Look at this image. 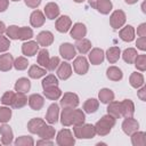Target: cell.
I'll use <instances>...</instances> for the list:
<instances>
[{
    "mask_svg": "<svg viewBox=\"0 0 146 146\" xmlns=\"http://www.w3.org/2000/svg\"><path fill=\"white\" fill-rule=\"evenodd\" d=\"M114 125H115V117L107 114L104 115L99 121H97V123L95 124V130L96 133H98L99 136H106L111 132Z\"/></svg>",
    "mask_w": 146,
    "mask_h": 146,
    "instance_id": "cell-1",
    "label": "cell"
},
{
    "mask_svg": "<svg viewBox=\"0 0 146 146\" xmlns=\"http://www.w3.org/2000/svg\"><path fill=\"white\" fill-rule=\"evenodd\" d=\"M73 130H74V136L80 139H90V138H94L96 135L95 125L92 124L82 123L79 125H74Z\"/></svg>",
    "mask_w": 146,
    "mask_h": 146,
    "instance_id": "cell-2",
    "label": "cell"
},
{
    "mask_svg": "<svg viewBox=\"0 0 146 146\" xmlns=\"http://www.w3.org/2000/svg\"><path fill=\"white\" fill-rule=\"evenodd\" d=\"M56 141L59 146H73L75 143V139L68 129H63L57 133Z\"/></svg>",
    "mask_w": 146,
    "mask_h": 146,
    "instance_id": "cell-3",
    "label": "cell"
},
{
    "mask_svg": "<svg viewBox=\"0 0 146 146\" xmlns=\"http://www.w3.org/2000/svg\"><path fill=\"white\" fill-rule=\"evenodd\" d=\"M79 105V97L74 92H65L60 99V106L63 108L66 107H76Z\"/></svg>",
    "mask_w": 146,
    "mask_h": 146,
    "instance_id": "cell-4",
    "label": "cell"
},
{
    "mask_svg": "<svg viewBox=\"0 0 146 146\" xmlns=\"http://www.w3.org/2000/svg\"><path fill=\"white\" fill-rule=\"evenodd\" d=\"M125 23V14L122 10H115L110 17V24L113 29L117 30Z\"/></svg>",
    "mask_w": 146,
    "mask_h": 146,
    "instance_id": "cell-5",
    "label": "cell"
},
{
    "mask_svg": "<svg viewBox=\"0 0 146 146\" xmlns=\"http://www.w3.org/2000/svg\"><path fill=\"white\" fill-rule=\"evenodd\" d=\"M138 128H139V123L132 116L125 117L124 121L122 122V130L125 135H132L138 130Z\"/></svg>",
    "mask_w": 146,
    "mask_h": 146,
    "instance_id": "cell-6",
    "label": "cell"
},
{
    "mask_svg": "<svg viewBox=\"0 0 146 146\" xmlns=\"http://www.w3.org/2000/svg\"><path fill=\"white\" fill-rule=\"evenodd\" d=\"M73 67H74V71L80 74V75H83L88 72V68H89V64H88V60L86 57L83 56H79L74 59L73 62Z\"/></svg>",
    "mask_w": 146,
    "mask_h": 146,
    "instance_id": "cell-7",
    "label": "cell"
},
{
    "mask_svg": "<svg viewBox=\"0 0 146 146\" xmlns=\"http://www.w3.org/2000/svg\"><path fill=\"white\" fill-rule=\"evenodd\" d=\"M59 54L62 55V57L66 60H70V59H73L76 55V50H75V47L71 43H63L60 44L59 47Z\"/></svg>",
    "mask_w": 146,
    "mask_h": 146,
    "instance_id": "cell-8",
    "label": "cell"
},
{
    "mask_svg": "<svg viewBox=\"0 0 146 146\" xmlns=\"http://www.w3.org/2000/svg\"><path fill=\"white\" fill-rule=\"evenodd\" d=\"M71 25H72V21H71V18H70L68 16H65V15L60 16L59 18H57L56 24H55L56 30H57L58 32H60V33H65V32H67V31L70 30Z\"/></svg>",
    "mask_w": 146,
    "mask_h": 146,
    "instance_id": "cell-9",
    "label": "cell"
},
{
    "mask_svg": "<svg viewBox=\"0 0 146 146\" xmlns=\"http://www.w3.org/2000/svg\"><path fill=\"white\" fill-rule=\"evenodd\" d=\"M120 107H121V115L124 117H130L135 113V105L130 99H124L123 102H121Z\"/></svg>",
    "mask_w": 146,
    "mask_h": 146,
    "instance_id": "cell-10",
    "label": "cell"
},
{
    "mask_svg": "<svg viewBox=\"0 0 146 146\" xmlns=\"http://www.w3.org/2000/svg\"><path fill=\"white\" fill-rule=\"evenodd\" d=\"M87 34V27L82 23H75L73 27L71 29V36L75 40L83 39V36Z\"/></svg>",
    "mask_w": 146,
    "mask_h": 146,
    "instance_id": "cell-11",
    "label": "cell"
},
{
    "mask_svg": "<svg viewBox=\"0 0 146 146\" xmlns=\"http://www.w3.org/2000/svg\"><path fill=\"white\" fill-rule=\"evenodd\" d=\"M58 116H59V107L57 104H51L48 107L47 114H46V121L49 122L50 124L56 123L58 121Z\"/></svg>",
    "mask_w": 146,
    "mask_h": 146,
    "instance_id": "cell-12",
    "label": "cell"
},
{
    "mask_svg": "<svg viewBox=\"0 0 146 146\" xmlns=\"http://www.w3.org/2000/svg\"><path fill=\"white\" fill-rule=\"evenodd\" d=\"M36 42L40 44V46H43V47H48L50 46L52 42H54V35L51 32L49 31H42L38 34L36 36Z\"/></svg>",
    "mask_w": 146,
    "mask_h": 146,
    "instance_id": "cell-13",
    "label": "cell"
},
{
    "mask_svg": "<svg viewBox=\"0 0 146 146\" xmlns=\"http://www.w3.org/2000/svg\"><path fill=\"white\" fill-rule=\"evenodd\" d=\"M27 102H29L30 107H31L32 110H34V111L41 110L42 106H43V104H44L43 97H42L41 95H39V94H33V95H31V96L29 97Z\"/></svg>",
    "mask_w": 146,
    "mask_h": 146,
    "instance_id": "cell-14",
    "label": "cell"
},
{
    "mask_svg": "<svg viewBox=\"0 0 146 146\" xmlns=\"http://www.w3.org/2000/svg\"><path fill=\"white\" fill-rule=\"evenodd\" d=\"M0 135H1V143L3 145H9L13 141V130L9 125L3 124L0 127Z\"/></svg>",
    "mask_w": 146,
    "mask_h": 146,
    "instance_id": "cell-15",
    "label": "cell"
},
{
    "mask_svg": "<svg viewBox=\"0 0 146 146\" xmlns=\"http://www.w3.org/2000/svg\"><path fill=\"white\" fill-rule=\"evenodd\" d=\"M39 50V43L36 41H27L22 44V52L26 56H34Z\"/></svg>",
    "mask_w": 146,
    "mask_h": 146,
    "instance_id": "cell-16",
    "label": "cell"
},
{
    "mask_svg": "<svg viewBox=\"0 0 146 146\" xmlns=\"http://www.w3.org/2000/svg\"><path fill=\"white\" fill-rule=\"evenodd\" d=\"M57 75L62 80H66L72 75V67L67 62L59 63L58 70H57Z\"/></svg>",
    "mask_w": 146,
    "mask_h": 146,
    "instance_id": "cell-17",
    "label": "cell"
},
{
    "mask_svg": "<svg viewBox=\"0 0 146 146\" xmlns=\"http://www.w3.org/2000/svg\"><path fill=\"white\" fill-rule=\"evenodd\" d=\"M46 125V122L42 119L35 117V119H31L27 123V129L31 133H39V131Z\"/></svg>",
    "mask_w": 146,
    "mask_h": 146,
    "instance_id": "cell-18",
    "label": "cell"
},
{
    "mask_svg": "<svg viewBox=\"0 0 146 146\" xmlns=\"http://www.w3.org/2000/svg\"><path fill=\"white\" fill-rule=\"evenodd\" d=\"M46 17L40 10H34L30 16V23L33 27H40L44 24Z\"/></svg>",
    "mask_w": 146,
    "mask_h": 146,
    "instance_id": "cell-19",
    "label": "cell"
},
{
    "mask_svg": "<svg viewBox=\"0 0 146 146\" xmlns=\"http://www.w3.org/2000/svg\"><path fill=\"white\" fill-rule=\"evenodd\" d=\"M13 65H14V58L10 54L0 55V71L7 72L13 67Z\"/></svg>",
    "mask_w": 146,
    "mask_h": 146,
    "instance_id": "cell-20",
    "label": "cell"
},
{
    "mask_svg": "<svg viewBox=\"0 0 146 146\" xmlns=\"http://www.w3.org/2000/svg\"><path fill=\"white\" fill-rule=\"evenodd\" d=\"M44 14L46 17L49 19H55L59 15V7L55 2H49L44 6Z\"/></svg>",
    "mask_w": 146,
    "mask_h": 146,
    "instance_id": "cell-21",
    "label": "cell"
},
{
    "mask_svg": "<svg viewBox=\"0 0 146 146\" xmlns=\"http://www.w3.org/2000/svg\"><path fill=\"white\" fill-rule=\"evenodd\" d=\"M104 51L103 49H99V48H94L90 54H89V60L91 64L94 65H98L100 63H103L104 60Z\"/></svg>",
    "mask_w": 146,
    "mask_h": 146,
    "instance_id": "cell-22",
    "label": "cell"
},
{
    "mask_svg": "<svg viewBox=\"0 0 146 146\" xmlns=\"http://www.w3.org/2000/svg\"><path fill=\"white\" fill-rule=\"evenodd\" d=\"M120 38L123 40V41H127V42H130L133 40L135 38V29L131 26V25H127L125 27H123L120 33H119Z\"/></svg>",
    "mask_w": 146,
    "mask_h": 146,
    "instance_id": "cell-23",
    "label": "cell"
},
{
    "mask_svg": "<svg viewBox=\"0 0 146 146\" xmlns=\"http://www.w3.org/2000/svg\"><path fill=\"white\" fill-rule=\"evenodd\" d=\"M43 95L50 99V100H56L60 97L62 95V91L60 89L57 87V86H54V87H49V88H44L43 89Z\"/></svg>",
    "mask_w": 146,
    "mask_h": 146,
    "instance_id": "cell-24",
    "label": "cell"
},
{
    "mask_svg": "<svg viewBox=\"0 0 146 146\" xmlns=\"http://www.w3.org/2000/svg\"><path fill=\"white\" fill-rule=\"evenodd\" d=\"M106 75L112 81H120L122 79V76H123V73H122V71L119 67H116V66H110L107 68V71H106Z\"/></svg>",
    "mask_w": 146,
    "mask_h": 146,
    "instance_id": "cell-25",
    "label": "cell"
},
{
    "mask_svg": "<svg viewBox=\"0 0 146 146\" xmlns=\"http://www.w3.org/2000/svg\"><path fill=\"white\" fill-rule=\"evenodd\" d=\"M31 88V82L26 78H21L15 83V90L17 92H27Z\"/></svg>",
    "mask_w": 146,
    "mask_h": 146,
    "instance_id": "cell-26",
    "label": "cell"
},
{
    "mask_svg": "<svg viewBox=\"0 0 146 146\" xmlns=\"http://www.w3.org/2000/svg\"><path fill=\"white\" fill-rule=\"evenodd\" d=\"M107 114L112 115L113 117L115 119H119L121 117V107H120V103L119 102H110L108 103V106H107Z\"/></svg>",
    "mask_w": 146,
    "mask_h": 146,
    "instance_id": "cell-27",
    "label": "cell"
},
{
    "mask_svg": "<svg viewBox=\"0 0 146 146\" xmlns=\"http://www.w3.org/2000/svg\"><path fill=\"white\" fill-rule=\"evenodd\" d=\"M131 143L133 146H145L146 145V135L143 131H136L131 135Z\"/></svg>",
    "mask_w": 146,
    "mask_h": 146,
    "instance_id": "cell-28",
    "label": "cell"
},
{
    "mask_svg": "<svg viewBox=\"0 0 146 146\" xmlns=\"http://www.w3.org/2000/svg\"><path fill=\"white\" fill-rule=\"evenodd\" d=\"M72 114H73V107L63 108V112L60 115V122L65 127L72 125Z\"/></svg>",
    "mask_w": 146,
    "mask_h": 146,
    "instance_id": "cell-29",
    "label": "cell"
},
{
    "mask_svg": "<svg viewBox=\"0 0 146 146\" xmlns=\"http://www.w3.org/2000/svg\"><path fill=\"white\" fill-rule=\"evenodd\" d=\"M98 98L99 100L103 103V104H108L110 102H112L114 99V94L111 89H107V88H104L99 91L98 94Z\"/></svg>",
    "mask_w": 146,
    "mask_h": 146,
    "instance_id": "cell-30",
    "label": "cell"
},
{
    "mask_svg": "<svg viewBox=\"0 0 146 146\" xmlns=\"http://www.w3.org/2000/svg\"><path fill=\"white\" fill-rule=\"evenodd\" d=\"M75 48L78 49V51L80 54H87L90 49H91V42L88 39H80L76 41L75 43Z\"/></svg>",
    "mask_w": 146,
    "mask_h": 146,
    "instance_id": "cell-31",
    "label": "cell"
},
{
    "mask_svg": "<svg viewBox=\"0 0 146 146\" xmlns=\"http://www.w3.org/2000/svg\"><path fill=\"white\" fill-rule=\"evenodd\" d=\"M120 55H121V51H120V48L119 47H111L107 51H106V57H107V60L112 64L116 63L120 58Z\"/></svg>",
    "mask_w": 146,
    "mask_h": 146,
    "instance_id": "cell-32",
    "label": "cell"
},
{
    "mask_svg": "<svg viewBox=\"0 0 146 146\" xmlns=\"http://www.w3.org/2000/svg\"><path fill=\"white\" fill-rule=\"evenodd\" d=\"M99 107V102L95 98H90V99H87V102L83 104V110L86 113H95Z\"/></svg>",
    "mask_w": 146,
    "mask_h": 146,
    "instance_id": "cell-33",
    "label": "cell"
},
{
    "mask_svg": "<svg viewBox=\"0 0 146 146\" xmlns=\"http://www.w3.org/2000/svg\"><path fill=\"white\" fill-rule=\"evenodd\" d=\"M46 73H47L46 68L44 67H40L38 65H32L30 67V70H29V75L32 79H39V78L46 75Z\"/></svg>",
    "mask_w": 146,
    "mask_h": 146,
    "instance_id": "cell-34",
    "label": "cell"
},
{
    "mask_svg": "<svg viewBox=\"0 0 146 146\" xmlns=\"http://www.w3.org/2000/svg\"><path fill=\"white\" fill-rule=\"evenodd\" d=\"M129 82L131 84V87L133 88H139L144 84V76L141 73H138V72H133L131 75H130V79H129Z\"/></svg>",
    "mask_w": 146,
    "mask_h": 146,
    "instance_id": "cell-35",
    "label": "cell"
},
{
    "mask_svg": "<svg viewBox=\"0 0 146 146\" xmlns=\"http://www.w3.org/2000/svg\"><path fill=\"white\" fill-rule=\"evenodd\" d=\"M27 104V97L25 96V92H17L15 94V99L13 103V107L15 108H22Z\"/></svg>",
    "mask_w": 146,
    "mask_h": 146,
    "instance_id": "cell-36",
    "label": "cell"
},
{
    "mask_svg": "<svg viewBox=\"0 0 146 146\" xmlns=\"http://www.w3.org/2000/svg\"><path fill=\"white\" fill-rule=\"evenodd\" d=\"M96 9L100 13V14H108L112 10V2L111 0H99L96 5Z\"/></svg>",
    "mask_w": 146,
    "mask_h": 146,
    "instance_id": "cell-37",
    "label": "cell"
},
{
    "mask_svg": "<svg viewBox=\"0 0 146 146\" xmlns=\"http://www.w3.org/2000/svg\"><path fill=\"white\" fill-rule=\"evenodd\" d=\"M39 137L44 138V139H52L55 137V129L51 125H44L40 131H39Z\"/></svg>",
    "mask_w": 146,
    "mask_h": 146,
    "instance_id": "cell-38",
    "label": "cell"
},
{
    "mask_svg": "<svg viewBox=\"0 0 146 146\" xmlns=\"http://www.w3.org/2000/svg\"><path fill=\"white\" fill-rule=\"evenodd\" d=\"M137 55H138V54H137V50H136V49H133V48H128V49H125V50L123 51L122 57H123L124 62H127L128 64H132V63L135 62Z\"/></svg>",
    "mask_w": 146,
    "mask_h": 146,
    "instance_id": "cell-39",
    "label": "cell"
},
{
    "mask_svg": "<svg viewBox=\"0 0 146 146\" xmlns=\"http://www.w3.org/2000/svg\"><path fill=\"white\" fill-rule=\"evenodd\" d=\"M49 59H50V57H49L48 50L47 49H41L39 51V55H38V64L40 66L47 68V65L49 63Z\"/></svg>",
    "mask_w": 146,
    "mask_h": 146,
    "instance_id": "cell-40",
    "label": "cell"
},
{
    "mask_svg": "<svg viewBox=\"0 0 146 146\" xmlns=\"http://www.w3.org/2000/svg\"><path fill=\"white\" fill-rule=\"evenodd\" d=\"M86 116L84 113L82 112V110H73V114H72V124L74 125H79L84 123Z\"/></svg>",
    "mask_w": 146,
    "mask_h": 146,
    "instance_id": "cell-41",
    "label": "cell"
},
{
    "mask_svg": "<svg viewBox=\"0 0 146 146\" xmlns=\"http://www.w3.org/2000/svg\"><path fill=\"white\" fill-rule=\"evenodd\" d=\"M16 146H33L34 141L30 136H21L15 140Z\"/></svg>",
    "mask_w": 146,
    "mask_h": 146,
    "instance_id": "cell-42",
    "label": "cell"
},
{
    "mask_svg": "<svg viewBox=\"0 0 146 146\" xmlns=\"http://www.w3.org/2000/svg\"><path fill=\"white\" fill-rule=\"evenodd\" d=\"M54 86H58V80L55 75L49 74L47 75L43 80H42V88H49V87H54Z\"/></svg>",
    "mask_w": 146,
    "mask_h": 146,
    "instance_id": "cell-43",
    "label": "cell"
},
{
    "mask_svg": "<svg viewBox=\"0 0 146 146\" xmlns=\"http://www.w3.org/2000/svg\"><path fill=\"white\" fill-rule=\"evenodd\" d=\"M33 36V31L30 27H19L18 29V39L19 40H27Z\"/></svg>",
    "mask_w": 146,
    "mask_h": 146,
    "instance_id": "cell-44",
    "label": "cell"
},
{
    "mask_svg": "<svg viewBox=\"0 0 146 146\" xmlns=\"http://www.w3.org/2000/svg\"><path fill=\"white\" fill-rule=\"evenodd\" d=\"M29 65V62L25 57H17L15 60H14V67L17 70V71H23Z\"/></svg>",
    "mask_w": 146,
    "mask_h": 146,
    "instance_id": "cell-45",
    "label": "cell"
},
{
    "mask_svg": "<svg viewBox=\"0 0 146 146\" xmlns=\"http://www.w3.org/2000/svg\"><path fill=\"white\" fill-rule=\"evenodd\" d=\"M14 99H15V92H13V91H6V92L2 95V97H1V103H2L3 105L13 106Z\"/></svg>",
    "mask_w": 146,
    "mask_h": 146,
    "instance_id": "cell-46",
    "label": "cell"
},
{
    "mask_svg": "<svg viewBox=\"0 0 146 146\" xmlns=\"http://www.w3.org/2000/svg\"><path fill=\"white\" fill-rule=\"evenodd\" d=\"M135 65L139 71H145L146 70V55H137L135 59Z\"/></svg>",
    "mask_w": 146,
    "mask_h": 146,
    "instance_id": "cell-47",
    "label": "cell"
},
{
    "mask_svg": "<svg viewBox=\"0 0 146 146\" xmlns=\"http://www.w3.org/2000/svg\"><path fill=\"white\" fill-rule=\"evenodd\" d=\"M11 117V110L9 107H0V122L6 123Z\"/></svg>",
    "mask_w": 146,
    "mask_h": 146,
    "instance_id": "cell-48",
    "label": "cell"
},
{
    "mask_svg": "<svg viewBox=\"0 0 146 146\" xmlns=\"http://www.w3.org/2000/svg\"><path fill=\"white\" fill-rule=\"evenodd\" d=\"M18 26H16V25H11V26H9V27H7L6 29V34H7V36H9V39H14V40H16V39H18Z\"/></svg>",
    "mask_w": 146,
    "mask_h": 146,
    "instance_id": "cell-49",
    "label": "cell"
},
{
    "mask_svg": "<svg viewBox=\"0 0 146 146\" xmlns=\"http://www.w3.org/2000/svg\"><path fill=\"white\" fill-rule=\"evenodd\" d=\"M59 63H60V62H59V58H58L57 56L51 57V58L49 59L48 65H47V70H48V71H55V70L58 67Z\"/></svg>",
    "mask_w": 146,
    "mask_h": 146,
    "instance_id": "cell-50",
    "label": "cell"
},
{
    "mask_svg": "<svg viewBox=\"0 0 146 146\" xmlns=\"http://www.w3.org/2000/svg\"><path fill=\"white\" fill-rule=\"evenodd\" d=\"M9 47H10V41H9V39H7L6 36L0 35V51H1V52H2V51H6V50L9 49Z\"/></svg>",
    "mask_w": 146,
    "mask_h": 146,
    "instance_id": "cell-51",
    "label": "cell"
},
{
    "mask_svg": "<svg viewBox=\"0 0 146 146\" xmlns=\"http://www.w3.org/2000/svg\"><path fill=\"white\" fill-rule=\"evenodd\" d=\"M137 48H139L140 50H146V38L145 36H140L139 39H137Z\"/></svg>",
    "mask_w": 146,
    "mask_h": 146,
    "instance_id": "cell-52",
    "label": "cell"
},
{
    "mask_svg": "<svg viewBox=\"0 0 146 146\" xmlns=\"http://www.w3.org/2000/svg\"><path fill=\"white\" fill-rule=\"evenodd\" d=\"M24 1H25V5L30 8H36L41 3V0H24Z\"/></svg>",
    "mask_w": 146,
    "mask_h": 146,
    "instance_id": "cell-53",
    "label": "cell"
},
{
    "mask_svg": "<svg viewBox=\"0 0 146 146\" xmlns=\"http://www.w3.org/2000/svg\"><path fill=\"white\" fill-rule=\"evenodd\" d=\"M137 33L139 36H145L146 35V24L143 23L138 26V30H137Z\"/></svg>",
    "mask_w": 146,
    "mask_h": 146,
    "instance_id": "cell-54",
    "label": "cell"
},
{
    "mask_svg": "<svg viewBox=\"0 0 146 146\" xmlns=\"http://www.w3.org/2000/svg\"><path fill=\"white\" fill-rule=\"evenodd\" d=\"M138 97L141 99V100H146V87H143L139 91H138Z\"/></svg>",
    "mask_w": 146,
    "mask_h": 146,
    "instance_id": "cell-55",
    "label": "cell"
},
{
    "mask_svg": "<svg viewBox=\"0 0 146 146\" xmlns=\"http://www.w3.org/2000/svg\"><path fill=\"white\" fill-rule=\"evenodd\" d=\"M8 5H9L8 0H0V13L5 11L8 8Z\"/></svg>",
    "mask_w": 146,
    "mask_h": 146,
    "instance_id": "cell-56",
    "label": "cell"
},
{
    "mask_svg": "<svg viewBox=\"0 0 146 146\" xmlns=\"http://www.w3.org/2000/svg\"><path fill=\"white\" fill-rule=\"evenodd\" d=\"M36 145H52V141L49 140V139H44V138H42L41 140H39V141L36 143Z\"/></svg>",
    "mask_w": 146,
    "mask_h": 146,
    "instance_id": "cell-57",
    "label": "cell"
},
{
    "mask_svg": "<svg viewBox=\"0 0 146 146\" xmlns=\"http://www.w3.org/2000/svg\"><path fill=\"white\" fill-rule=\"evenodd\" d=\"M5 32H6V25L3 22L0 21V35H2V33H5Z\"/></svg>",
    "mask_w": 146,
    "mask_h": 146,
    "instance_id": "cell-58",
    "label": "cell"
},
{
    "mask_svg": "<svg viewBox=\"0 0 146 146\" xmlns=\"http://www.w3.org/2000/svg\"><path fill=\"white\" fill-rule=\"evenodd\" d=\"M98 1H99V0H89V5H90L92 8H96V5H97Z\"/></svg>",
    "mask_w": 146,
    "mask_h": 146,
    "instance_id": "cell-59",
    "label": "cell"
},
{
    "mask_svg": "<svg viewBox=\"0 0 146 146\" xmlns=\"http://www.w3.org/2000/svg\"><path fill=\"white\" fill-rule=\"evenodd\" d=\"M127 3H129V5H132V3H136L138 0H124Z\"/></svg>",
    "mask_w": 146,
    "mask_h": 146,
    "instance_id": "cell-60",
    "label": "cell"
},
{
    "mask_svg": "<svg viewBox=\"0 0 146 146\" xmlns=\"http://www.w3.org/2000/svg\"><path fill=\"white\" fill-rule=\"evenodd\" d=\"M73 1H75V2H78V3H80V2H83L84 0H73Z\"/></svg>",
    "mask_w": 146,
    "mask_h": 146,
    "instance_id": "cell-61",
    "label": "cell"
},
{
    "mask_svg": "<svg viewBox=\"0 0 146 146\" xmlns=\"http://www.w3.org/2000/svg\"><path fill=\"white\" fill-rule=\"evenodd\" d=\"M13 1H19V0H13Z\"/></svg>",
    "mask_w": 146,
    "mask_h": 146,
    "instance_id": "cell-62",
    "label": "cell"
}]
</instances>
